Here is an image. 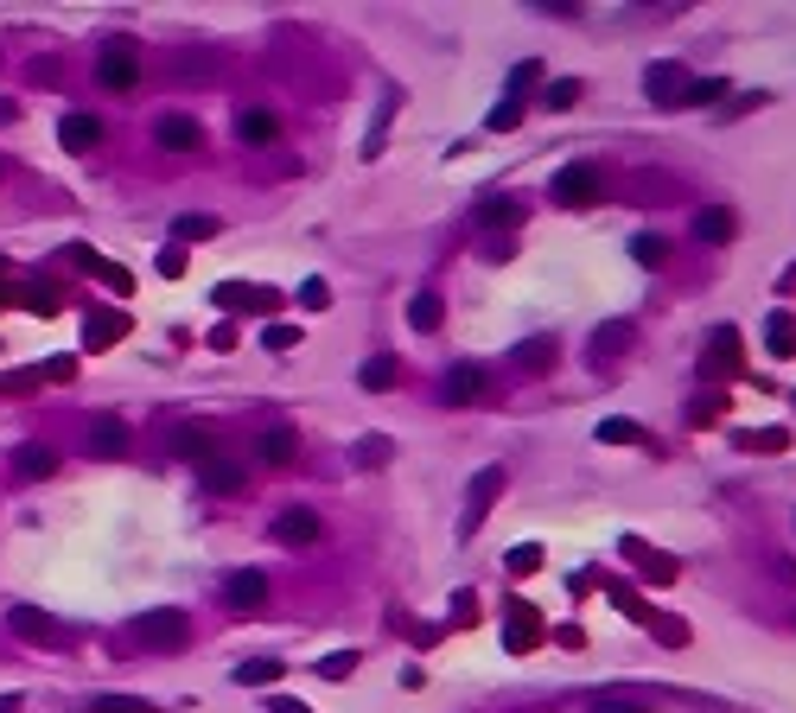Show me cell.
Listing matches in <instances>:
<instances>
[{
    "mask_svg": "<svg viewBox=\"0 0 796 713\" xmlns=\"http://www.w3.org/2000/svg\"><path fill=\"white\" fill-rule=\"evenodd\" d=\"M695 236L720 249V242H733V236H739V217L726 211V204H707V211H695Z\"/></svg>",
    "mask_w": 796,
    "mask_h": 713,
    "instance_id": "2e32d148",
    "label": "cell"
},
{
    "mask_svg": "<svg viewBox=\"0 0 796 713\" xmlns=\"http://www.w3.org/2000/svg\"><path fill=\"white\" fill-rule=\"evenodd\" d=\"M586 96V83L580 77H561V83H548V96H542V109H555V115H567L574 102Z\"/></svg>",
    "mask_w": 796,
    "mask_h": 713,
    "instance_id": "83f0119b",
    "label": "cell"
},
{
    "mask_svg": "<svg viewBox=\"0 0 796 713\" xmlns=\"http://www.w3.org/2000/svg\"><path fill=\"white\" fill-rule=\"evenodd\" d=\"M351 669H357V650H338V656H325V663H319L325 682H351Z\"/></svg>",
    "mask_w": 796,
    "mask_h": 713,
    "instance_id": "8d00e7d4",
    "label": "cell"
},
{
    "mask_svg": "<svg viewBox=\"0 0 796 713\" xmlns=\"http://www.w3.org/2000/svg\"><path fill=\"white\" fill-rule=\"evenodd\" d=\"M599 446H650L656 452V440L637 421H599Z\"/></svg>",
    "mask_w": 796,
    "mask_h": 713,
    "instance_id": "cb8c5ba5",
    "label": "cell"
},
{
    "mask_svg": "<svg viewBox=\"0 0 796 713\" xmlns=\"http://www.w3.org/2000/svg\"><path fill=\"white\" fill-rule=\"evenodd\" d=\"M446 402H453V408H465V402H478V395H484V363H453V370H446Z\"/></svg>",
    "mask_w": 796,
    "mask_h": 713,
    "instance_id": "5bb4252c",
    "label": "cell"
},
{
    "mask_svg": "<svg viewBox=\"0 0 796 713\" xmlns=\"http://www.w3.org/2000/svg\"><path fill=\"white\" fill-rule=\"evenodd\" d=\"M160 440H166L172 459H192V465L217 459V433H211V427H198V421H172V427L160 433Z\"/></svg>",
    "mask_w": 796,
    "mask_h": 713,
    "instance_id": "5b68a950",
    "label": "cell"
},
{
    "mask_svg": "<svg viewBox=\"0 0 796 713\" xmlns=\"http://www.w3.org/2000/svg\"><path fill=\"white\" fill-rule=\"evenodd\" d=\"M535 77H542V64H516V71H510V102H523V90Z\"/></svg>",
    "mask_w": 796,
    "mask_h": 713,
    "instance_id": "b9f144b4",
    "label": "cell"
},
{
    "mask_svg": "<svg viewBox=\"0 0 796 713\" xmlns=\"http://www.w3.org/2000/svg\"><path fill=\"white\" fill-rule=\"evenodd\" d=\"M644 96L656 102V109H682L688 71H682V64H650V71H644Z\"/></svg>",
    "mask_w": 796,
    "mask_h": 713,
    "instance_id": "52a82bcc",
    "label": "cell"
},
{
    "mask_svg": "<svg viewBox=\"0 0 796 713\" xmlns=\"http://www.w3.org/2000/svg\"><path fill=\"white\" fill-rule=\"evenodd\" d=\"M274 134H281V121H274L268 109H242V115H236V141H249V147H268Z\"/></svg>",
    "mask_w": 796,
    "mask_h": 713,
    "instance_id": "ac0fdd59",
    "label": "cell"
},
{
    "mask_svg": "<svg viewBox=\"0 0 796 713\" xmlns=\"http://www.w3.org/2000/svg\"><path fill=\"white\" fill-rule=\"evenodd\" d=\"M83 446H90L96 459H121V452L134 446V427L121 421V414H96V421H90V433H83Z\"/></svg>",
    "mask_w": 796,
    "mask_h": 713,
    "instance_id": "8992f818",
    "label": "cell"
},
{
    "mask_svg": "<svg viewBox=\"0 0 796 713\" xmlns=\"http://www.w3.org/2000/svg\"><path fill=\"white\" fill-rule=\"evenodd\" d=\"M262 459L268 465H293V459H300V433H293V427H268L262 433Z\"/></svg>",
    "mask_w": 796,
    "mask_h": 713,
    "instance_id": "ffe728a7",
    "label": "cell"
},
{
    "mask_svg": "<svg viewBox=\"0 0 796 713\" xmlns=\"http://www.w3.org/2000/svg\"><path fill=\"white\" fill-rule=\"evenodd\" d=\"M172 236H179V242H204V236H217V223L211 217H179V223H172Z\"/></svg>",
    "mask_w": 796,
    "mask_h": 713,
    "instance_id": "74e56055",
    "label": "cell"
},
{
    "mask_svg": "<svg viewBox=\"0 0 796 713\" xmlns=\"http://www.w3.org/2000/svg\"><path fill=\"white\" fill-rule=\"evenodd\" d=\"M440 293H414V300H408V325H414V332H440Z\"/></svg>",
    "mask_w": 796,
    "mask_h": 713,
    "instance_id": "4316f807",
    "label": "cell"
},
{
    "mask_svg": "<svg viewBox=\"0 0 796 713\" xmlns=\"http://www.w3.org/2000/svg\"><path fill=\"white\" fill-rule=\"evenodd\" d=\"M535 567H542V548H535V542H523L510 554V573H535Z\"/></svg>",
    "mask_w": 796,
    "mask_h": 713,
    "instance_id": "ee69618b",
    "label": "cell"
},
{
    "mask_svg": "<svg viewBox=\"0 0 796 713\" xmlns=\"http://www.w3.org/2000/svg\"><path fill=\"white\" fill-rule=\"evenodd\" d=\"M58 472V452L39 446V440H26L20 452H13V484H32V478H51Z\"/></svg>",
    "mask_w": 796,
    "mask_h": 713,
    "instance_id": "4fadbf2b",
    "label": "cell"
},
{
    "mask_svg": "<svg viewBox=\"0 0 796 713\" xmlns=\"http://www.w3.org/2000/svg\"><path fill=\"white\" fill-rule=\"evenodd\" d=\"M746 446H758V452H784V446H790V433H784V427H765V433H752Z\"/></svg>",
    "mask_w": 796,
    "mask_h": 713,
    "instance_id": "7bdbcfd3",
    "label": "cell"
},
{
    "mask_svg": "<svg viewBox=\"0 0 796 713\" xmlns=\"http://www.w3.org/2000/svg\"><path fill=\"white\" fill-rule=\"evenodd\" d=\"M185 637H192V618L172 612V605L134 618V643H141V650H185Z\"/></svg>",
    "mask_w": 796,
    "mask_h": 713,
    "instance_id": "6da1fadb",
    "label": "cell"
},
{
    "mask_svg": "<svg viewBox=\"0 0 796 713\" xmlns=\"http://www.w3.org/2000/svg\"><path fill=\"white\" fill-rule=\"evenodd\" d=\"M504 643H510L516 656L535 650V643H542V612H535V605H510V631H504Z\"/></svg>",
    "mask_w": 796,
    "mask_h": 713,
    "instance_id": "9a60e30c",
    "label": "cell"
},
{
    "mask_svg": "<svg viewBox=\"0 0 796 713\" xmlns=\"http://www.w3.org/2000/svg\"><path fill=\"white\" fill-rule=\"evenodd\" d=\"M96 77L109 83V90H134V83H141V58H134L128 45H109V51L96 58Z\"/></svg>",
    "mask_w": 796,
    "mask_h": 713,
    "instance_id": "8fae6325",
    "label": "cell"
},
{
    "mask_svg": "<svg viewBox=\"0 0 796 713\" xmlns=\"http://www.w3.org/2000/svg\"><path fill=\"white\" fill-rule=\"evenodd\" d=\"M714 357H720V370H739V332H733V325H720V332H714Z\"/></svg>",
    "mask_w": 796,
    "mask_h": 713,
    "instance_id": "e575fe53",
    "label": "cell"
},
{
    "mask_svg": "<svg viewBox=\"0 0 796 713\" xmlns=\"http://www.w3.org/2000/svg\"><path fill=\"white\" fill-rule=\"evenodd\" d=\"M790 281H796V274H790Z\"/></svg>",
    "mask_w": 796,
    "mask_h": 713,
    "instance_id": "681fc988",
    "label": "cell"
},
{
    "mask_svg": "<svg viewBox=\"0 0 796 713\" xmlns=\"http://www.w3.org/2000/svg\"><path fill=\"white\" fill-rule=\"evenodd\" d=\"M223 599H230L236 612H249V605H262V599H268V580H262V573H236V580L223 586Z\"/></svg>",
    "mask_w": 796,
    "mask_h": 713,
    "instance_id": "7402d4cb",
    "label": "cell"
},
{
    "mask_svg": "<svg viewBox=\"0 0 796 713\" xmlns=\"http://www.w3.org/2000/svg\"><path fill=\"white\" fill-rule=\"evenodd\" d=\"M631 262H637V268H663V262H669V236H656V230L631 236Z\"/></svg>",
    "mask_w": 796,
    "mask_h": 713,
    "instance_id": "d4e9b609",
    "label": "cell"
},
{
    "mask_svg": "<svg viewBox=\"0 0 796 713\" xmlns=\"http://www.w3.org/2000/svg\"><path fill=\"white\" fill-rule=\"evenodd\" d=\"M516 363H523V370H548V363H555V338H523L516 344Z\"/></svg>",
    "mask_w": 796,
    "mask_h": 713,
    "instance_id": "f1b7e54d",
    "label": "cell"
},
{
    "mask_svg": "<svg viewBox=\"0 0 796 713\" xmlns=\"http://www.w3.org/2000/svg\"><path fill=\"white\" fill-rule=\"evenodd\" d=\"M7 631L20 637V643H45V650H64V643H71V631H64V624H51L39 605H13V612H7Z\"/></svg>",
    "mask_w": 796,
    "mask_h": 713,
    "instance_id": "277c9868",
    "label": "cell"
},
{
    "mask_svg": "<svg viewBox=\"0 0 796 713\" xmlns=\"http://www.w3.org/2000/svg\"><path fill=\"white\" fill-rule=\"evenodd\" d=\"M160 274H172V281H179V274H185V249H160Z\"/></svg>",
    "mask_w": 796,
    "mask_h": 713,
    "instance_id": "bcb514c9",
    "label": "cell"
},
{
    "mask_svg": "<svg viewBox=\"0 0 796 713\" xmlns=\"http://www.w3.org/2000/svg\"><path fill=\"white\" fill-rule=\"evenodd\" d=\"M504 465H484V472L472 478V491H465V516H459V535H478L484 529V516H491V503L504 497Z\"/></svg>",
    "mask_w": 796,
    "mask_h": 713,
    "instance_id": "3957f363",
    "label": "cell"
},
{
    "mask_svg": "<svg viewBox=\"0 0 796 713\" xmlns=\"http://www.w3.org/2000/svg\"><path fill=\"white\" fill-rule=\"evenodd\" d=\"M39 370H13V376H0V395H26V389H39Z\"/></svg>",
    "mask_w": 796,
    "mask_h": 713,
    "instance_id": "ab89813d",
    "label": "cell"
},
{
    "mask_svg": "<svg viewBox=\"0 0 796 713\" xmlns=\"http://www.w3.org/2000/svg\"><path fill=\"white\" fill-rule=\"evenodd\" d=\"M121 332H128V325H121V319H102V325H90V344H115Z\"/></svg>",
    "mask_w": 796,
    "mask_h": 713,
    "instance_id": "f6af8a7d",
    "label": "cell"
},
{
    "mask_svg": "<svg viewBox=\"0 0 796 713\" xmlns=\"http://www.w3.org/2000/svg\"><path fill=\"white\" fill-rule=\"evenodd\" d=\"M516 121H523V102H510V96H504V102H497L491 115H484V128H491V134H510Z\"/></svg>",
    "mask_w": 796,
    "mask_h": 713,
    "instance_id": "836d02e7",
    "label": "cell"
},
{
    "mask_svg": "<svg viewBox=\"0 0 796 713\" xmlns=\"http://www.w3.org/2000/svg\"><path fill=\"white\" fill-rule=\"evenodd\" d=\"M625 351H637V325L631 319H605L593 338H586V357L593 363H612V357H625Z\"/></svg>",
    "mask_w": 796,
    "mask_h": 713,
    "instance_id": "ba28073f",
    "label": "cell"
},
{
    "mask_svg": "<svg viewBox=\"0 0 796 713\" xmlns=\"http://www.w3.org/2000/svg\"><path fill=\"white\" fill-rule=\"evenodd\" d=\"M593 713H650V707L637 701V694H599V701H593Z\"/></svg>",
    "mask_w": 796,
    "mask_h": 713,
    "instance_id": "f35d334b",
    "label": "cell"
},
{
    "mask_svg": "<svg viewBox=\"0 0 796 713\" xmlns=\"http://www.w3.org/2000/svg\"><path fill=\"white\" fill-rule=\"evenodd\" d=\"M548 191H555V204H567V211H586V204H599V191H605L599 160H574V166H561Z\"/></svg>",
    "mask_w": 796,
    "mask_h": 713,
    "instance_id": "7a4b0ae2",
    "label": "cell"
},
{
    "mask_svg": "<svg viewBox=\"0 0 796 713\" xmlns=\"http://www.w3.org/2000/svg\"><path fill=\"white\" fill-rule=\"evenodd\" d=\"M300 306H306V312H325V306H332V287H325V281H306V287H300Z\"/></svg>",
    "mask_w": 796,
    "mask_h": 713,
    "instance_id": "60d3db41",
    "label": "cell"
},
{
    "mask_svg": "<svg viewBox=\"0 0 796 713\" xmlns=\"http://www.w3.org/2000/svg\"><path fill=\"white\" fill-rule=\"evenodd\" d=\"M262 344H268L274 357H281V351H300V325H268V332H262Z\"/></svg>",
    "mask_w": 796,
    "mask_h": 713,
    "instance_id": "d590c367",
    "label": "cell"
},
{
    "mask_svg": "<svg viewBox=\"0 0 796 713\" xmlns=\"http://www.w3.org/2000/svg\"><path fill=\"white\" fill-rule=\"evenodd\" d=\"M58 141H64V153H90L102 141V121L96 115H64L58 121Z\"/></svg>",
    "mask_w": 796,
    "mask_h": 713,
    "instance_id": "e0dca14e",
    "label": "cell"
},
{
    "mask_svg": "<svg viewBox=\"0 0 796 713\" xmlns=\"http://www.w3.org/2000/svg\"><path fill=\"white\" fill-rule=\"evenodd\" d=\"M351 459H357V465H389V459H395V440H383V433H363Z\"/></svg>",
    "mask_w": 796,
    "mask_h": 713,
    "instance_id": "f546056e",
    "label": "cell"
},
{
    "mask_svg": "<svg viewBox=\"0 0 796 713\" xmlns=\"http://www.w3.org/2000/svg\"><path fill=\"white\" fill-rule=\"evenodd\" d=\"M198 478H204V491H217V497H242V491H249V472H242L236 459H223V452L198 465Z\"/></svg>",
    "mask_w": 796,
    "mask_h": 713,
    "instance_id": "7c38bea8",
    "label": "cell"
},
{
    "mask_svg": "<svg viewBox=\"0 0 796 713\" xmlns=\"http://www.w3.org/2000/svg\"><path fill=\"white\" fill-rule=\"evenodd\" d=\"M274 713H313L306 701H274Z\"/></svg>",
    "mask_w": 796,
    "mask_h": 713,
    "instance_id": "c3c4849f",
    "label": "cell"
},
{
    "mask_svg": "<svg viewBox=\"0 0 796 713\" xmlns=\"http://www.w3.org/2000/svg\"><path fill=\"white\" fill-rule=\"evenodd\" d=\"M357 382H363L370 395H383V389H395V382H402V370H395V357H370V363L357 370Z\"/></svg>",
    "mask_w": 796,
    "mask_h": 713,
    "instance_id": "484cf974",
    "label": "cell"
},
{
    "mask_svg": "<svg viewBox=\"0 0 796 713\" xmlns=\"http://www.w3.org/2000/svg\"><path fill=\"white\" fill-rule=\"evenodd\" d=\"M153 141H160L166 153H198L204 147V128H198L192 115H160V121H153Z\"/></svg>",
    "mask_w": 796,
    "mask_h": 713,
    "instance_id": "30bf717a",
    "label": "cell"
},
{
    "mask_svg": "<svg viewBox=\"0 0 796 713\" xmlns=\"http://www.w3.org/2000/svg\"><path fill=\"white\" fill-rule=\"evenodd\" d=\"M478 223H484V230H516V223H523V204H516V198H484Z\"/></svg>",
    "mask_w": 796,
    "mask_h": 713,
    "instance_id": "603a6c76",
    "label": "cell"
},
{
    "mask_svg": "<svg viewBox=\"0 0 796 713\" xmlns=\"http://www.w3.org/2000/svg\"><path fill=\"white\" fill-rule=\"evenodd\" d=\"M765 351L771 357H796V312H771L765 319Z\"/></svg>",
    "mask_w": 796,
    "mask_h": 713,
    "instance_id": "d6986e66",
    "label": "cell"
},
{
    "mask_svg": "<svg viewBox=\"0 0 796 713\" xmlns=\"http://www.w3.org/2000/svg\"><path fill=\"white\" fill-rule=\"evenodd\" d=\"M625 554H631V561H644L650 580H676V561H669V554H650L644 542H625Z\"/></svg>",
    "mask_w": 796,
    "mask_h": 713,
    "instance_id": "4dcf8cb0",
    "label": "cell"
},
{
    "mask_svg": "<svg viewBox=\"0 0 796 713\" xmlns=\"http://www.w3.org/2000/svg\"><path fill=\"white\" fill-rule=\"evenodd\" d=\"M274 542H281V548H306V542H319V510H306V503L281 510V516H274Z\"/></svg>",
    "mask_w": 796,
    "mask_h": 713,
    "instance_id": "9c48e42d",
    "label": "cell"
},
{
    "mask_svg": "<svg viewBox=\"0 0 796 713\" xmlns=\"http://www.w3.org/2000/svg\"><path fill=\"white\" fill-rule=\"evenodd\" d=\"M281 669L287 663H274V656H255V663H236L230 675H236V688H274V682H281Z\"/></svg>",
    "mask_w": 796,
    "mask_h": 713,
    "instance_id": "44dd1931",
    "label": "cell"
},
{
    "mask_svg": "<svg viewBox=\"0 0 796 713\" xmlns=\"http://www.w3.org/2000/svg\"><path fill=\"white\" fill-rule=\"evenodd\" d=\"M90 713H153V701H141V694H96Z\"/></svg>",
    "mask_w": 796,
    "mask_h": 713,
    "instance_id": "1f68e13d",
    "label": "cell"
},
{
    "mask_svg": "<svg viewBox=\"0 0 796 713\" xmlns=\"http://www.w3.org/2000/svg\"><path fill=\"white\" fill-rule=\"evenodd\" d=\"M720 96H726V83H720V77H688L682 109H701V102H720Z\"/></svg>",
    "mask_w": 796,
    "mask_h": 713,
    "instance_id": "d6a6232c",
    "label": "cell"
},
{
    "mask_svg": "<svg viewBox=\"0 0 796 713\" xmlns=\"http://www.w3.org/2000/svg\"><path fill=\"white\" fill-rule=\"evenodd\" d=\"M26 707V694H0V713H20Z\"/></svg>",
    "mask_w": 796,
    "mask_h": 713,
    "instance_id": "7dc6e473",
    "label": "cell"
}]
</instances>
